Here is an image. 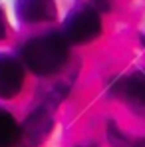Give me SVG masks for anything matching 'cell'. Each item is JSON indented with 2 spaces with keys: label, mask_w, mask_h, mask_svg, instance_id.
Masks as SVG:
<instances>
[{
  "label": "cell",
  "mask_w": 145,
  "mask_h": 147,
  "mask_svg": "<svg viewBox=\"0 0 145 147\" xmlns=\"http://www.w3.org/2000/svg\"><path fill=\"white\" fill-rule=\"evenodd\" d=\"M28 66L38 74H50L58 70L66 60V48L58 36H46L32 40L24 50Z\"/></svg>",
  "instance_id": "cell-1"
},
{
  "label": "cell",
  "mask_w": 145,
  "mask_h": 147,
  "mask_svg": "<svg viewBox=\"0 0 145 147\" xmlns=\"http://www.w3.org/2000/svg\"><path fill=\"white\" fill-rule=\"evenodd\" d=\"M22 88V68L10 56H0V98H12Z\"/></svg>",
  "instance_id": "cell-2"
},
{
  "label": "cell",
  "mask_w": 145,
  "mask_h": 147,
  "mask_svg": "<svg viewBox=\"0 0 145 147\" xmlns=\"http://www.w3.org/2000/svg\"><path fill=\"white\" fill-rule=\"evenodd\" d=\"M66 32H68V36L72 40H76V42L90 40V38H94L97 32H99L97 16L94 12H90V10L80 12V14L74 16L70 22H66Z\"/></svg>",
  "instance_id": "cell-3"
},
{
  "label": "cell",
  "mask_w": 145,
  "mask_h": 147,
  "mask_svg": "<svg viewBox=\"0 0 145 147\" xmlns=\"http://www.w3.org/2000/svg\"><path fill=\"white\" fill-rule=\"evenodd\" d=\"M50 129V117L44 113V111H38V113H34L24 125V133H22V139L28 141V139H32L28 145H32V143H36V141H40V139H44V135L48 133Z\"/></svg>",
  "instance_id": "cell-4"
},
{
  "label": "cell",
  "mask_w": 145,
  "mask_h": 147,
  "mask_svg": "<svg viewBox=\"0 0 145 147\" xmlns=\"http://www.w3.org/2000/svg\"><path fill=\"white\" fill-rule=\"evenodd\" d=\"M18 137V123L6 111L0 109V147H10Z\"/></svg>",
  "instance_id": "cell-5"
},
{
  "label": "cell",
  "mask_w": 145,
  "mask_h": 147,
  "mask_svg": "<svg viewBox=\"0 0 145 147\" xmlns=\"http://www.w3.org/2000/svg\"><path fill=\"white\" fill-rule=\"evenodd\" d=\"M22 14L28 20H42V18H48L50 14H54V4L50 0H46L44 4L42 0H30L28 6L22 4Z\"/></svg>",
  "instance_id": "cell-6"
},
{
  "label": "cell",
  "mask_w": 145,
  "mask_h": 147,
  "mask_svg": "<svg viewBox=\"0 0 145 147\" xmlns=\"http://www.w3.org/2000/svg\"><path fill=\"white\" fill-rule=\"evenodd\" d=\"M125 92L129 94V98H133L135 101H141L145 103V74H139L135 78L129 80Z\"/></svg>",
  "instance_id": "cell-7"
},
{
  "label": "cell",
  "mask_w": 145,
  "mask_h": 147,
  "mask_svg": "<svg viewBox=\"0 0 145 147\" xmlns=\"http://www.w3.org/2000/svg\"><path fill=\"white\" fill-rule=\"evenodd\" d=\"M133 147H145V139H143V141H139V143H135Z\"/></svg>",
  "instance_id": "cell-8"
},
{
  "label": "cell",
  "mask_w": 145,
  "mask_h": 147,
  "mask_svg": "<svg viewBox=\"0 0 145 147\" xmlns=\"http://www.w3.org/2000/svg\"><path fill=\"white\" fill-rule=\"evenodd\" d=\"M88 147H96V145H94V143H92V145H88Z\"/></svg>",
  "instance_id": "cell-9"
}]
</instances>
